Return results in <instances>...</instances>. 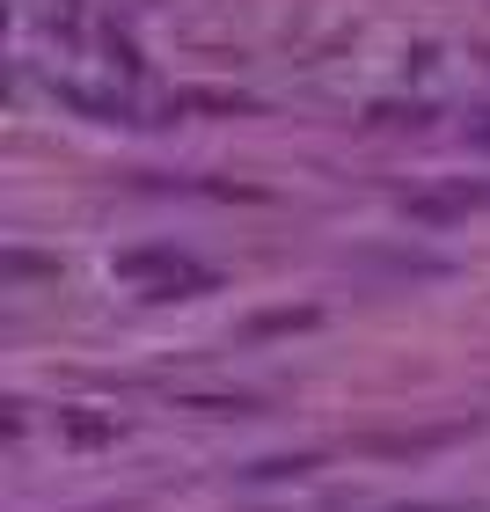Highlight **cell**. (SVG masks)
Listing matches in <instances>:
<instances>
[{"label":"cell","instance_id":"cell-1","mask_svg":"<svg viewBox=\"0 0 490 512\" xmlns=\"http://www.w3.org/2000/svg\"><path fill=\"white\" fill-rule=\"evenodd\" d=\"M118 278H161L154 300H176V286H213V271L191 264V256H176V249H125Z\"/></svg>","mask_w":490,"mask_h":512},{"label":"cell","instance_id":"cell-3","mask_svg":"<svg viewBox=\"0 0 490 512\" xmlns=\"http://www.w3.org/2000/svg\"><path fill=\"white\" fill-rule=\"evenodd\" d=\"M469 205H490V183H447V191H425V198H410V213L417 220H454V213H469Z\"/></svg>","mask_w":490,"mask_h":512},{"label":"cell","instance_id":"cell-4","mask_svg":"<svg viewBox=\"0 0 490 512\" xmlns=\"http://www.w3.org/2000/svg\"><path fill=\"white\" fill-rule=\"evenodd\" d=\"M66 432H74V439H110L118 425H103V417H66Z\"/></svg>","mask_w":490,"mask_h":512},{"label":"cell","instance_id":"cell-2","mask_svg":"<svg viewBox=\"0 0 490 512\" xmlns=\"http://www.w3.org/2000/svg\"><path fill=\"white\" fill-rule=\"evenodd\" d=\"M176 410H198V417H256V410H264V395H249V388H191V395H176Z\"/></svg>","mask_w":490,"mask_h":512},{"label":"cell","instance_id":"cell-5","mask_svg":"<svg viewBox=\"0 0 490 512\" xmlns=\"http://www.w3.org/2000/svg\"><path fill=\"white\" fill-rule=\"evenodd\" d=\"M476 139H490V125H476Z\"/></svg>","mask_w":490,"mask_h":512}]
</instances>
